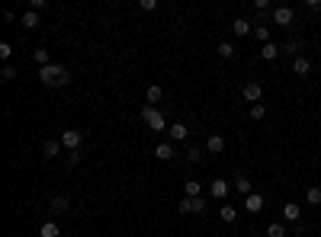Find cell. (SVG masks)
I'll return each instance as SVG.
<instances>
[{
	"instance_id": "31",
	"label": "cell",
	"mask_w": 321,
	"mask_h": 237,
	"mask_svg": "<svg viewBox=\"0 0 321 237\" xmlns=\"http://www.w3.org/2000/svg\"><path fill=\"white\" fill-rule=\"evenodd\" d=\"M199 157H203V151H199L196 145H193V148H186V160H189V163H196Z\"/></svg>"
},
{
	"instance_id": "12",
	"label": "cell",
	"mask_w": 321,
	"mask_h": 237,
	"mask_svg": "<svg viewBox=\"0 0 321 237\" xmlns=\"http://www.w3.org/2000/svg\"><path fill=\"white\" fill-rule=\"evenodd\" d=\"M19 22H23V29H39V22H42V13H35V10H26Z\"/></svg>"
},
{
	"instance_id": "26",
	"label": "cell",
	"mask_w": 321,
	"mask_h": 237,
	"mask_svg": "<svg viewBox=\"0 0 321 237\" xmlns=\"http://www.w3.org/2000/svg\"><path fill=\"white\" fill-rule=\"evenodd\" d=\"M267 237H286V228L280 221H273V224H267Z\"/></svg>"
},
{
	"instance_id": "6",
	"label": "cell",
	"mask_w": 321,
	"mask_h": 237,
	"mask_svg": "<svg viewBox=\"0 0 321 237\" xmlns=\"http://www.w3.org/2000/svg\"><path fill=\"white\" fill-rule=\"evenodd\" d=\"M228 180H212V186H209V193H212V199H219V202H228Z\"/></svg>"
},
{
	"instance_id": "23",
	"label": "cell",
	"mask_w": 321,
	"mask_h": 237,
	"mask_svg": "<svg viewBox=\"0 0 321 237\" xmlns=\"http://www.w3.org/2000/svg\"><path fill=\"white\" fill-rule=\"evenodd\" d=\"M283 52H286V55H292V58H299V52H302V42H299V39H289L286 45H283Z\"/></svg>"
},
{
	"instance_id": "21",
	"label": "cell",
	"mask_w": 321,
	"mask_h": 237,
	"mask_svg": "<svg viewBox=\"0 0 321 237\" xmlns=\"http://www.w3.org/2000/svg\"><path fill=\"white\" fill-rule=\"evenodd\" d=\"M183 189H186V196H189V199H203V186H199V180H186Z\"/></svg>"
},
{
	"instance_id": "8",
	"label": "cell",
	"mask_w": 321,
	"mask_h": 237,
	"mask_svg": "<svg viewBox=\"0 0 321 237\" xmlns=\"http://www.w3.org/2000/svg\"><path fill=\"white\" fill-rule=\"evenodd\" d=\"M241 93H244V100L254 106V103H260V97H264V87H260L257 80H251V84H244V90H241Z\"/></svg>"
},
{
	"instance_id": "27",
	"label": "cell",
	"mask_w": 321,
	"mask_h": 237,
	"mask_svg": "<svg viewBox=\"0 0 321 237\" xmlns=\"http://www.w3.org/2000/svg\"><path fill=\"white\" fill-rule=\"evenodd\" d=\"M16 74H19V70H16L13 64H7L4 70H0V80H4V84H10V80H16Z\"/></svg>"
},
{
	"instance_id": "17",
	"label": "cell",
	"mask_w": 321,
	"mask_h": 237,
	"mask_svg": "<svg viewBox=\"0 0 321 237\" xmlns=\"http://www.w3.org/2000/svg\"><path fill=\"white\" fill-rule=\"evenodd\" d=\"M283 218H286V221H299L302 218V208L295 205V202H286V205H283Z\"/></svg>"
},
{
	"instance_id": "28",
	"label": "cell",
	"mask_w": 321,
	"mask_h": 237,
	"mask_svg": "<svg viewBox=\"0 0 321 237\" xmlns=\"http://www.w3.org/2000/svg\"><path fill=\"white\" fill-rule=\"evenodd\" d=\"M305 202H308V205H321V189H318V186H312V189H308Z\"/></svg>"
},
{
	"instance_id": "10",
	"label": "cell",
	"mask_w": 321,
	"mask_h": 237,
	"mask_svg": "<svg viewBox=\"0 0 321 237\" xmlns=\"http://www.w3.org/2000/svg\"><path fill=\"white\" fill-rule=\"evenodd\" d=\"M167 135H170V141H186V138H189V128H186L183 122H174V125L167 128Z\"/></svg>"
},
{
	"instance_id": "13",
	"label": "cell",
	"mask_w": 321,
	"mask_h": 237,
	"mask_svg": "<svg viewBox=\"0 0 321 237\" xmlns=\"http://www.w3.org/2000/svg\"><path fill=\"white\" fill-rule=\"evenodd\" d=\"M206 151H209V154H222V151H225V138H222V135H209V138H206Z\"/></svg>"
},
{
	"instance_id": "9",
	"label": "cell",
	"mask_w": 321,
	"mask_h": 237,
	"mask_svg": "<svg viewBox=\"0 0 321 237\" xmlns=\"http://www.w3.org/2000/svg\"><path fill=\"white\" fill-rule=\"evenodd\" d=\"M49 208L55 211V215H65V211H71V199L68 196H55L52 202H49Z\"/></svg>"
},
{
	"instance_id": "30",
	"label": "cell",
	"mask_w": 321,
	"mask_h": 237,
	"mask_svg": "<svg viewBox=\"0 0 321 237\" xmlns=\"http://www.w3.org/2000/svg\"><path fill=\"white\" fill-rule=\"evenodd\" d=\"M254 35H257V39L264 42V45L270 42V29H267V26H254Z\"/></svg>"
},
{
	"instance_id": "25",
	"label": "cell",
	"mask_w": 321,
	"mask_h": 237,
	"mask_svg": "<svg viewBox=\"0 0 321 237\" xmlns=\"http://www.w3.org/2000/svg\"><path fill=\"white\" fill-rule=\"evenodd\" d=\"M32 58H35V61H39V67H45V64H52V61H49V52H45V45H39V49H35V52H32Z\"/></svg>"
},
{
	"instance_id": "32",
	"label": "cell",
	"mask_w": 321,
	"mask_h": 237,
	"mask_svg": "<svg viewBox=\"0 0 321 237\" xmlns=\"http://www.w3.org/2000/svg\"><path fill=\"white\" fill-rule=\"evenodd\" d=\"M264 115H267L264 103H254V106H251V118H264Z\"/></svg>"
},
{
	"instance_id": "15",
	"label": "cell",
	"mask_w": 321,
	"mask_h": 237,
	"mask_svg": "<svg viewBox=\"0 0 321 237\" xmlns=\"http://www.w3.org/2000/svg\"><path fill=\"white\" fill-rule=\"evenodd\" d=\"M219 218H222L225 224H234V221H238V208H234V205H228V202H225V205L219 208Z\"/></svg>"
},
{
	"instance_id": "18",
	"label": "cell",
	"mask_w": 321,
	"mask_h": 237,
	"mask_svg": "<svg viewBox=\"0 0 321 237\" xmlns=\"http://www.w3.org/2000/svg\"><path fill=\"white\" fill-rule=\"evenodd\" d=\"M283 49H280V45H273V42H267L264 45V49H260V58H264V61H276V55H280Z\"/></svg>"
},
{
	"instance_id": "3",
	"label": "cell",
	"mask_w": 321,
	"mask_h": 237,
	"mask_svg": "<svg viewBox=\"0 0 321 237\" xmlns=\"http://www.w3.org/2000/svg\"><path fill=\"white\" fill-rule=\"evenodd\" d=\"M292 19H295V10L292 7H273V13H270L273 26H292Z\"/></svg>"
},
{
	"instance_id": "33",
	"label": "cell",
	"mask_w": 321,
	"mask_h": 237,
	"mask_svg": "<svg viewBox=\"0 0 321 237\" xmlns=\"http://www.w3.org/2000/svg\"><path fill=\"white\" fill-rule=\"evenodd\" d=\"M10 55H13V45H10V42H0V58H4V61H7Z\"/></svg>"
},
{
	"instance_id": "2",
	"label": "cell",
	"mask_w": 321,
	"mask_h": 237,
	"mask_svg": "<svg viewBox=\"0 0 321 237\" xmlns=\"http://www.w3.org/2000/svg\"><path fill=\"white\" fill-rule=\"evenodd\" d=\"M141 118H145V125L151 128V132H167V118H164L161 109H154V106H141Z\"/></svg>"
},
{
	"instance_id": "14",
	"label": "cell",
	"mask_w": 321,
	"mask_h": 237,
	"mask_svg": "<svg viewBox=\"0 0 321 237\" xmlns=\"http://www.w3.org/2000/svg\"><path fill=\"white\" fill-rule=\"evenodd\" d=\"M292 70H295V74H299V77H305V74H308V70H312V61H308V58H305V55H299V58H292Z\"/></svg>"
},
{
	"instance_id": "4",
	"label": "cell",
	"mask_w": 321,
	"mask_h": 237,
	"mask_svg": "<svg viewBox=\"0 0 321 237\" xmlns=\"http://www.w3.org/2000/svg\"><path fill=\"white\" fill-rule=\"evenodd\" d=\"M58 141H61V145L68 148V154H71V151H77V148H80V141H84V135H80V128H65V135L58 138Z\"/></svg>"
},
{
	"instance_id": "24",
	"label": "cell",
	"mask_w": 321,
	"mask_h": 237,
	"mask_svg": "<svg viewBox=\"0 0 321 237\" xmlns=\"http://www.w3.org/2000/svg\"><path fill=\"white\" fill-rule=\"evenodd\" d=\"M161 97H164V90H161L158 84H151V87H148V106H154V103H161Z\"/></svg>"
},
{
	"instance_id": "36",
	"label": "cell",
	"mask_w": 321,
	"mask_h": 237,
	"mask_svg": "<svg viewBox=\"0 0 321 237\" xmlns=\"http://www.w3.org/2000/svg\"><path fill=\"white\" fill-rule=\"evenodd\" d=\"M77 163H80V154L71 151V154H68V167H77Z\"/></svg>"
},
{
	"instance_id": "19",
	"label": "cell",
	"mask_w": 321,
	"mask_h": 237,
	"mask_svg": "<svg viewBox=\"0 0 321 237\" xmlns=\"http://www.w3.org/2000/svg\"><path fill=\"white\" fill-rule=\"evenodd\" d=\"M234 189H238L241 196H251V180H247L244 173H238V176H234Z\"/></svg>"
},
{
	"instance_id": "5",
	"label": "cell",
	"mask_w": 321,
	"mask_h": 237,
	"mask_svg": "<svg viewBox=\"0 0 321 237\" xmlns=\"http://www.w3.org/2000/svg\"><path fill=\"white\" fill-rule=\"evenodd\" d=\"M177 208H180L183 215H203V211H206V202H203V199H189V196H186Z\"/></svg>"
},
{
	"instance_id": "11",
	"label": "cell",
	"mask_w": 321,
	"mask_h": 237,
	"mask_svg": "<svg viewBox=\"0 0 321 237\" xmlns=\"http://www.w3.org/2000/svg\"><path fill=\"white\" fill-rule=\"evenodd\" d=\"M174 145H170V141H161V145L158 148H154V157H158V160H174Z\"/></svg>"
},
{
	"instance_id": "34",
	"label": "cell",
	"mask_w": 321,
	"mask_h": 237,
	"mask_svg": "<svg viewBox=\"0 0 321 237\" xmlns=\"http://www.w3.org/2000/svg\"><path fill=\"white\" fill-rule=\"evenodd\" d=\"M45 7H49V4H45V0H29V10H35V13H42Z\"/></svg>"
},
{
	"instance_id": "1",
	"label": "cell",
	"mask_w": 321,
	"mask_h": 237,
	"mask_svg": "<svg viewBox=\"0 0 321 237\" xmlns=\"http://www.w3.org/2000/svg\"><path fill=\"white\" fill-rule=\"evenodd\" d=\"M39 80L45 87H65L71 80V74H68L65 64H45V67H39Z\"/></svg>"
},
{
	"instance_id": "20",
	"label": "cell",
	"mask_w": 321,
	"mask_h": 237,
	"mask_svg": "<svg viewBox=\"0 0 321 237\" xmlns=\"http://www.w3.org/2000/svg\"><path fill=\"white\" fill-rule=\"evenodd\" d=\"M231 32H234V35H251V22H247L244 16L234 19V22H231Z\"/></svg>"
},
{
	"instance_id": "7",
	"label": "cell",
	"mask_w": 321,
	"mask_h": 237,
	"mask_svg": "<svg viewBox=\"0 0 321 237\" xmlns=\"http://www.w3.org/2000/svg\"><path fill=\"white\" fill-rule=\"evenodd\" d=\"M244 208H247V215H260V211H264V196L260 193L244 196Z\"/></svg>"
},
{
	"instance_id": "29",
	"label": "cell",
	"mask_w": 321,
	"mask_h": 237,
	"mask_svg": "<svg viewBox=\"0 0 321 237\" xmlns=\"http://www.w3.org/2000/svg\"><path fill=\"white\" fill-rule=\"evenodd\" d=\"M219 55H222V58H234V45H231V42H222V45H219Z\"/></svg>"
},
{
	"instance_id": "16",
	"label": "cell",
	"mask_w": 321,
	"mask_h": 237,
	"mask_svg": "<svg viewBox=\"0 0 321 237\" xmlns=\"http://www.w3.org/2000/svg\"><path fill=\"white\" fill-rule=\"evenodd\" d=\"M61 141H55V138H49V141H45V145H42V154H45V157H58V154H61Z\"/></svg>"
},
{
	"instance_id": "22",
	"label": "cell",
	"mask_w": 321,
	"mask_h": 237,
	"mask_svg": "<svg viewBox=\"0 0 321 237\" xmlns=\"http://www.w3.org/2000/svg\"><path fill=\"white\" fill-rule=\"evenodd\" d=\"M58 234H61V228H58L55 221H45L42 228H39V237H58Z\"/></svg>"
},
{
	"instance_id": "35",
	"label": "cell",
	"mask_w": 321,
	"mask_h": 237,
	"mask_svg": "<svg viewBox=\"0 0 321 237\" xmlns=\"http://www.w3.org/2000/svg\"><path fill=\"white\" fill-rule=\"evenodd\" d=\"M154 7H158V0H141V4H138V10H145V13H151Z\"/></svg>"
}]
</instances>
